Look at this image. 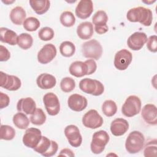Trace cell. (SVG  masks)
I'll use <instances>...</instances> for the list:
<instances>
[{
    "label": "cell",
    "mask_w": 157,
    "mask_h": 157,
    "mask_svg": "<svg viewBox=\"0 0 157 157\" xmlns=\"http://www.w3.org/2000/svg\"><path fill=\"white\" fill-rule=\"evenodd\" d=\"M37 85L42 90L53 88L56 83V78L48 73L40 74L36 78Z\"/></svg>",
    "instance_id": "22"
},
{
    "label": "cell",
    "mask_w": 157,
    "mask_h": 157,
    "mask_svg": "<svg viewBox=\"0 0 157 157\" xmlns=\"http://www.w3.org/2000/svg\"><path fill=\"white\" fill-rule=\"evenodd\" d=\"M15 1H2V2H4V3L6 4H9V3H10V4L13 3V2H15Z\"/></svg>",
    "instance_id": "44"
},
{
    "label": "cell",
    "mask_w": 157,
    "mask_h": 157,
    "mask_svg": "<svg viewBox=\"0 0 157 157\" xmlns=\"http://www.w3.org/2000/svg\"><path fill=\"white\" fill-rule=\"evenodd\" d=\"M40 25L39 20L34 17H30L26 18L23 23L24 29L30 32L36 31L39 28Z\"/></svg>",
    "instance_id": "35"
},
{
    "label": "cell",
    "mask_w": 157,
    "mask_h": 157,
    "mask_svg": "<svg viewBox=\"0 0 157 157\" xmlns=\"http://www.w3.org/2000/svg\"><path fill=\"white\" fill-rule=\"evenodd\" d=\"M43 102L45 108L48 115L55 116L60 111V103L58 96L53 93H46L43 97Z\"/></svg>",
    "instance_id": "10"
},
{
    "label": "cell",
    "mask_w": 157,
    "mask_h": 157,
    "mask_svg": "<svg viewBox=\"0 0 157 157\" xmlns=\"http://www.w3.org/2000/svg\"><path fill=\"white\" fill-rule=\"evenodd\" d=\"M67 105L72 110L81 112L86 107L88 101L83 96L78 94H72L67 99Z\"/></svg>",
    "instance_id": "17"
},
{
    "label": "cell",
    "mask_w": 157,
    "mask_h": 157,
    "mask_svg": "<svg viewBox=\"0 0 157 157\" xmlns=\"http://www.w3.org/2000/svg\"><path fill=\"white\" fill-rule=\"evenodd\" d=\"M59 52L62 56L71 57L75 52V46L70 41H64L59 45Z\"/></svg>",
    "instance_id": "31"
},
{
    "label": "cell",
    "mask_w": 157,
    "mask_h": 157,
    "mask_svg": "<svg viewBox=\"0 0 157 157\" xmlns=\"http://www.w3.org/2000/svg\"><path fill=\"white\" fill-rule=\"evenodd\" d=\"M75 87V80L69 77H64L62 78L60 82V88L61 90L64 93H69L74 90Z\"/></svg>",
    "instance_id": "37"
},
{
    "label": "cell",
    "mask_w": 157,
    "mask_h": 157,
    "mask_svg": "<svg viewBox=\"0 0 157 157\" xmlns=\"http://www.w3.org/2000/svg\"><path fill=\"white\" fill-rule=\"evenodd\" d=\"M15 136V131L12 126L2 124L0 128V138L2 140H11Z\"/></svg>",
    "instance_id": "33"
},
{
    "label": "cell",
    "mask_w": 157,
    "mask_h": 157,
    "mask_svg": "<svg viewBox=\"0 0 157 157\" xmlns=\"http://www.w3.org/2000/svg\"><path fill=\"white\" fill-rule=\"evenodd\" d=\"M93 11V4L91 0H81L78 2L75 10L76 16L80 19H86Z\"/></svg>",
    "instance_id": "18"
},
{
    "label": "cell",
    "mask_w": 157,
    "mask_h": 157,
    "mask_svg": "<svg viewBox=\"0 0 157 157\" xmlns=\"http://www.w3.org/2000/svg\"><path fill=\"white\" fill-rule=\"evenodd\" d=\"M58 149V145L56 142L51 140L45 136H42L40 141L33 150L44 156L50 157L56 153Z\"/></svg>",
    "instance_id": "7"
},
{
    "label": "cell",
    "mask_w": 157,
    "mask_h": 157,
    "mask_svg": "<svg viewBox=\"0 0 157 157\" xmlns=\"http://www.w3.org/2000/svg\"><path fill=\"white\" fill-rule=\"evenodd\" d=\"M126 18L131 22H139L145 26H150L153 21V13L150 9L139 6L129 9Z\"/></svg>",
    "instance_id": "1"
},
{
    "label": "cell",
    "mask_w": 157,
    "mask_h": 157,
    "mask_svg": "<svg viewBox=\"0 0 157 157\" xmlns=\"http://www.w3.org/2000/svg\"><path fill=\"white\" fill-rule=\"evenodd\" d=\"M36 109V102L33 98L29 97L20 99L17 104V110L26 115H31Z\"/></svg>",
    "instance_id": "21"
},
{
    "label": "cell",
    "mask_w": 157,
    "mask_h": 157,
    "mask_svg": "<svg viewBox=\"0 0 157 157\" xmlns=\"http://www.w3.org/2000/svg\"><path fill=\"white\" fill-rule=\"evenodd\" d=\"M58 156H74L75 155L74 152L69 148H64L60 151Z\"/></svg>",
    "instance_id": "43"
},
{
    "label": "cell",
    "mask_w": 157,
    "mask_h": 157,
    "mask_svg": "<svg viewBox=\"0 0 157 157\" xmlns=\"http://www.w3.org/2000/svg\"><path fill=\"white\" fill-rule=\"evenodd\" d=\"M55 35L54 31L50 27H43L38 32V36L41 40L48 41L52 40Z\"/></svg>",
    "instance_id": "38"
},
{
    "label": "cell",
    "mask_w": 157,
    "mask_h": 157,
    "mask_svg": "<svg viewBox=\"0 0 157 157\" xmlns=\"http://www.w3.org/2000/svg\"><path fill=\"white\" fill-rule=\"evenodd\" d=\"M109 140V135L105 131L100 130L95 132L93 135L90 144L91 151L96 155L101 153L104 150Z\"/></svg>",
    "instance_id": "5"
},
{
    "label": "cell",
    "mask_w": 157,
    "mask_h": 157,
    "mask_svg": "<svg viewBox=\"0 0 157 157\" xmlns=\"http://www.w3.org/2000/svg\"><path fill=\"white\" fill-rule=\"evenodd\" d=\"M94 33L93 25L90 21L80 23L77 28V34L79 38L83 40L90 39Z\"/></svg>",
    "instance_id": "23"
},
{
    "label": "cell",
    "mask_w": 157,
    "mask_h": 157,
    "mask_svg": "<svg viewBox=\"0 0 157 157\" xmlns=\"http://www.w3.org/2000/svg\"><path fill=\"white\" fill-rule=\"evenodd\" d=\"M29 2L31 8L38 15L46 13L50 7V1L48 0H31Z\"/></svg>",
    "instance_id": "27"
},
{
    "label": "cell",
    "mask_w": 157,
    "mask_h": 157,
    "mask_svg": "<svg viewBox=\"0 0 157 157\" xmlns=\"http://www.w3.org/2000/svg\"><path fill=\"white\" fill-rule=\"evenodd\" d=\"M64 135L72 147L77 148L81 145L82 137L77 126L74 124L67 126L64 128Z\"/></svg>",
    "instance_id": "14"
},
{
    "label": "cell",
    "mask_w": 157,
    "mask_h": 157,
    "mask_svg": "<svg viewBox=\"0 0 157 157\" xmlns=\"http://www.w3.org/2000/svg\"><path fill=\"white\" fill-rule=\"evenodd\" d=\"M132 59V53L126 49H122L115 53L113 64L118 70L124 71L128 67Z\"/></svg>",
    "instance_id": "11"
},
{
    "label": "cell",
    "mask_w": 157,
    "mask_h": 157,
    "mask_svg": "<svg viewBox=\"0 0 157 157\" xmlns=\"http://www.w3.org/2000/svg\"><path fill=\"white\" fill-rule=\"evenodd\" d=\"M144 2H145V3H146V4H149V3H153V2H155V1H150V2H148V1H143Z\"/></svg>",
    "instance_id": "45"
},
{
    "label": "cell",
    "mask_w": 157,
    "mask_h": 157,
    "mask_svg": "<svg viewBox=\"0 0 157 157\" xmlns=\"http://www.w3.org/2000/svg\"><path fill=\"white\" fill-rule=\"evenodd\" d=\"M10 57V53L8 49L3 46L0 45V61H7L9 59Z\"/></svg>",
    "instance_id": "40"
},
{
    "label": "cell",
    "mask_w": 157,
    "mask_h": 157,
    "mask_svg": "<svg viewBox=\"0 0 157 157\" xmlns=\"http://www.w3.org/2000/svg\"><path fill=\"white\" fill-rule=\"evenodd\" d=\"M102 111L108 117L113 116L117 112V105L115 102L112 100L105 101L102 105Z\"/></svg>",
    "instance_id": "32"
},
{
    "label": "cell",
    "mask_w": 157,
    "mask_h": 157,
    "mask_svg": "<svg viewBox=\"0 0 157 157\" xmlns=\"http://www.w3.org/2000/svg\"><path fill=\"white\" fill-rule=\"evenodd\" d=\"M14 125L20 129H26L29 124V120L25 113L18 112L15 113L12 118Z\"/></svg>",
    "instance_id": "28"
},
{
    "label": "cell",
    "mask_w": 157,
    "mask_h": 157,
    "mask_svg": "<svg viewBox=\"0 0 157 157\" xmlns=\"http://www.w3.org/2000/svg\"><path fill=\"white\" fill-rule=\"evenodd\" d=\"M69 71L72 75L82 77L88 74V66L85 62L76 61L71 64Z\"/></svg>",
    "instance_id": "24"
},
{
    "label": "cell",
    "mask_w": 157,
    "mask_h": 157,
    "mask_svg": "<svg viewBox=\"0 0 157 157\" xmlns=\"http://www.w3.org/2000/svg\"><path fill=\"white\" fill-rule=\"evenodd\" d=\"M141 116L145 123L150 125L157 124V109L155 105L152 104H145L142 110Z\"/></svg>",
    "instance_id": "19"
},
{
    "label": "cell",
    "mask_w": 157,
    "mask_h": 157,
    "mask_svg": "<svg viewBox=\"0 0 157 157\" xmlns=\"http://www.w3.org/2000/svg\"><path fill=\"white\" fill-rule=\"evenodd\" d=\"M82 52L86 58L98 60L102 56V47L97 40L91 39L82 44Z\"/></svg>",
    "instance_id": "4"
},
{
    "label": "cell",
    "mask_w": 157,
    "mask_h": 157,
    "mask_svg": "<svg viewBox=\"0 0 157 157\" xmlns=\"http://www.w3.org/2000/svg\"><path fill=\"white\" fill-rule=\"evenodd\" d=\"M56 48L52 44H47L39 51L37 53V60L42 64L51 62L56 55Z\"/></svg>",
    "instance_id": "15"
},
{
    "label": "cell",
    "mask_w": 157,
    "mask_h": 157,
    "mask_svg": "<svg viewBox=\"0 0 157 157\" xmlns=\"http://www.w3.org/2000/svg\"><path fill=\"white\" fill-rule=\"evenodd\" d=\"M26 13L25 9L21 6L13 8L10 13L11 21L16 25H21L26 20Z\"/></svg>",
    "instance_id": "26"
},
{
    "label": "cell",
    "mask_w": 157,
    "mask_h": 157,
    "mask_svg": "<svg viewBox=\"0 0 157 157\" xmlns=\"http://www.w3.org/2000/svg\"><path fill=\"white\" fill-rule=\"evenodd\" d=\"M108 17L104 10H98L92 18L93 24L94 25V30L98 34H103L108 31L109 27L107 25Z\"/></svg>",
    "instance_id": "13"
},
{
    "label": "cell",
    "mask_w": 157,
    "mask_h": 157,
    "mask_svg": "<svg viewBox=\"0 0 157 157\" xmlns=\"http://www.w3.org/2000/svg\"><path fill=\"white\" fill-rule=\"evenodd\" d=\"M10 103L9 96L2 92H0V109H4L7 107Z\"/></svg>",
    "instance_id": "42"
},
{
    "label": "cell",
    "mask_w": 157,
    "mask_h": 157,
    "mask_svg": "<svg viewBox=\"0 0 157 157\" xmlns=\"http://www.w3.org/2000/svg\"><path fill=\"white\" fill-rule=\"evenodd\" d=\"M141 101L135 95L128 96L121 107L122 113L127 117H132L137 115L141 110Z\"/></svg>",
    "instance_id": "6"
},
{
    "label": "cell",
    "mask_w": 157,
    "mask_h": 157,
    "mask_svg": "<svg viewBox=\"0 0 157 157\" xmlns=\"http://www.w3.org/2000/svg\"><path fill=\"white\" fill-rule=\"evenodd\" d=\"M103 123L102 117L94 109L88 110L82 117L83 124L90 129H97L101 127Z\"/></svg>",
    "instance_id": "8"
},
{
    "label": "cell",
    "mask_w": 157,
    "mask_h": 157,
    "mask_svg": "<svg viewBox=\"0 0 157 157\" xmlns=\"http://www.w3.org/2000/svg\"><path fill=\"white\" fill-rule=\"evenodd\" d=\"M33 44V37L28 33H21L18 36L17 45L23 50H28Z\"/></svg>",
    "instance_id": "29"
},
{
    "label": "cell",
    "mask_w": 157,
    "mask_h": 157,
    "mask_svg": "<svg viewBox=\"0 0 157 157\" xmlns=\"http://www.w3.org/2000/svg\"><path fill=\"white\" fill-rule=\"evenodd\" d=\"M147 40V36L145 33L135 32L128 37L127 45L131 50L137 51L144 47Z\"/></svg>",
    "instance_id": "16"
},
{
    "label": "cell",
    "mask_w": 157,
    "mask_h": 157,
    "mask_svg": "<svg viewBox=\"0 0 157 157\" xmlns=\"http://www.w3.org/2000/svg\"><path fill=\"white\" fill-rule=\"evenodd\" d=\"M157 152V145L156 139H153L148 141L144 150V155L145 157H155L156 156Z\"/></svg>",
    "instance_id": "36"
},
{
    "label": "cell",
    "mask_w": 157,
    "mask_h": 157,
    "mask_svg": "<svg viewBox=\"0 0 157 157\" xmlns=\"http://www.w3.org/2000/svg\"><path fill=\"white\" fill-rule=\"evenodd\" d=\"M0 86L9 91H17L21 87V82L18 77L1 71Z\"/></svg>",
    "instance_id": "12"
},
{
    "label": "cell",
    "mask_w": 157,
    "mask_h": 157,
    "mask_svg": "<svg viewBox=\"0 0 157 157\" xmlns=\"http://www.w3.org/2000/svg\"><path fill=\"white\" fill-rule=\"evenodd\" d=\"M62 25L65 27H72L75 23V18L72 12L70 11L63 12L59 17Z\"/></svg>",
    "instance_id": "34"
},
{
    "label": "cell",
    "mask_w": 157,
    "mask_h": 157,
    "mask_svg": "<svg viewBox=\"0 0 157 157\" xmlns=\"http://www.w3.org/2000/svg\"><path fill=\"white\" fill-rule=\"evenodd\" d=\"M18 36L15 31L9 28L5 27L0 28V40L2 42L15 45L17 44Z\"/></svg>",
    "instance_id": "25"
},
{
    "label": "cell",
    "mask_w": 157,
    "mask_h": 157,
    "mask_svg": "<svg viewBox=\"0 0 157 157\" xmlns=\"http://www.w3.org/2000/svg\"><path fill=\"white\" fill-rule=\"evenodd\" d=\"M145 137L144 134L138 131H133L128 136L125 141V148L131 154L139 153L144 147Z\"/></svg>",
    "instance_id": "2"
},
{
    "label": "cell",
    "mask_w": 157,
    "mask_h": 157,
    "mask_svg": "<svg viewBox=\"0 0 157 157\" xmlns=\"http://www.w3.org/2000/svg\"><path fill=\"white\" fill-rule=\"evenodd\" d=\"M42 136L40 129L36 128H28L23 135V143L26 147L34 149L40 141Z\"/></svg>",
    "instance_id": "9"
},
{
    "label": "cell",
    "mask_w": 157,
    "mask_h": 157,
    "mask_svg": "<svg viewBox=\"0 0 157 157\" xmlns=\"http://www.w3.org/2000/svg\"><path fill=\"white\" fill-rule=\"evenodd\" d=\"M147 49L153 52L156 53L157 52V36L156 35L150 36L146 42Z\"/></svg>",
    "instance_id": "39"
},
{
    "label": "cell",
    "mask_w": 157,
    "mask_h": 157,
    "mask_svg": "<svg viewBox=\"0 0 157 157\" xmlns=\"http://www.w3.org/2000/svg\"><path fill=\"white\" fill-rule=\"evenodd\" d=\"M88 66V74L91 75L95 72L97 69V64L96 61L93 59H89L85 61Z\"/></svg>",
    "instance_id": "41"
},
{
    "label": "cell",
    "mask_w": 157,
    "mask_h": 157,
    "mask_svg": "<svg viewBox=\"0 0 157 157\" xmlns=\"http://www.w3.org/2000/svg\"><path fill=\"white\" fill-rule=\"evenodd\" d=\"M129 123L125 119L118 118L113 120L110 124L111 133L115 136H121L124 134L129 129Z\"/></svg>",
    "instance_id": "20"
},
{
    "label": "cell",
    "mask_w": 157,
    "mask_h": 157,
    "mask_svg": "<svg viewBox=\"0 0 157 157\" xmlns=\"http://www.w3.org/2000/svg\"><path fill=\"white\" fill-rule=\"evenodd\" d=\"M46 119L47 117L45 113L44 112L43 110L40 108H37L30 117L31 123L37 126H40L44 124Z\"/></svg>",
    "instance_id": "30"
},
{
    "label": "cell",
    "mask_w": 157,
    "mask_h": 157,
    "mask_svg": "<svg viewBox=\"0 0 157 157\" xmlns=\"http://www.w3.org/2000/svg\"><path fill=\"white\" fill-rule=\"evenodd\" d=\"M79 88L84 93L98 96L101 95L104 91L103 84L99 80L85 78L79 82Z\"/></svg>",
    "instance_id": "3"
}]
</instances>
